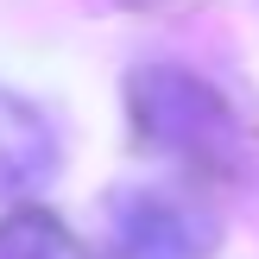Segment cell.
Here are the masks:
<instances>
[{"mask_svg":"<svg viewBox=\"0 0 259 259\" xmlns=\"http://www.w3.org/2000/svg\"><path fill=\"white\" fill-rule=\"evenodd\" d=\"M126 108H133L139 133L158 152H177V158L222 164L240 146V120L228 108V95L215 82H202V76H190V70H171V63L139 70L126 82Z\"/></svg>","mask_w":259,"mask_h":259,"instance_id":"1","label":"cell"},{"mask_svg":"<svg viewBox=\"0 0 259 259\" xmlns=\"http://www.w3.org/2000/svg\"><path fill=\"white\" fill-rule=\"evenodd\" d=\"M57 171V133L25 95L0 89V202L38 190Z\"/></svg>","mask_w":259,"mask_h":259,"instance_id":"3","label":"cell"},{"mask_svg":"<svg viewBox=\"0 0 259 259\" xmlns=\"http://www.w3.org/2000/svg\"><path fill=\"white\" fill-rule=\"evenodd\" d=\"M222 222L177 190H133L114 202V259H215Z\"/></svg>","mask_w":259,"mask_h":259,"instance_id":"2","label":"cell"},{"mask_svg":"<svg viewBox=\"0 0 259 259\" xmlns=\"http://www.w3.org/2000/svg\"><path fill=\"white\" fill-rule=\"evenodd\" d=\"M0 259H95L57 215L45 209H13L0 222Z\"/></svg>","mask_w":259,"mask_h":259,"instance_id":"4","label":"cell"}]
</instances>
